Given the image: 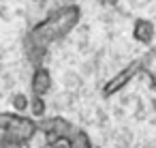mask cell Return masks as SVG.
Here are the masks:
<instances>
[{
	"label": "cell",
	"instance_id": "1",
	"mask_svg": "<svg viewBox=\"0 0 156 148\" xmlns=\"http://www.w3.org/2000/svg\"><path fill=\"white\" fill-rule=\"evenodd\" d=\"M81 20V9L77 5H64L56 11H51L43 22H39L26 39V52L30 62H34V69L41 67V60L47 52V47L62 37H66Z\"/></svg>",
	"mask_w": 156,
	"mask_h": 148
},
{
	"label": "cell",
	"instance_id": "2",
	"mask_svg": "<svg viewBox=\"0 0 156 148\" xmlns=\"http://www.w3.org/2000/svg\"><path fill=\"white\" fill-rule=\"evenodd\" d=\"M141 69H143V60H133V62H128L124 69H120L113 77H109V80L103 84L101 94H103L105 99H109V97L122 92V90H124V88L141 73Z\"/></svg>",
	"mask_w": 156,
	"mask_h": 148
},
{
	"label": "cell",
	"instance_id": "3",
	"mask_svg": "<svg viewBox=\"0 0 156 148\" xmlns=\"http://www.w3.org/2000/svg\"><path fill=\"white\" fill-rule=\"evenodd\" d=\"M37 127L49 137V142H51V146L56 144V142H66L71 135H73V131L77 129L75 124H71L66 118H62V116H54V118H43V120H39L37 122ZM49 146V148H51Z\"/></svg>",
	"mask_w": 156,
	"mask_h": 148
},
{
	"label": "cell",
	"instance_id": "4",
	"mask_svg": "<svg viewBox=\"0 0 156 148\" xmlns=\"http://www.w3.org/2000/svg\"><path fill=\"white\" fill-rule=\"evenodd\" d=\"M51 84H54V80H51V73H49L47 67L41 65V67H37V69L32 71V80H30L32 97L45 99V94H49V90H51Z\"/></svg>",
	"mask_w": 156,
	"mask_h": 148
},
{
	"label": "cell",
	"instance_id": "5",
	"mask_svg": "<svg viewBox=\"0 0 156 148\" xmlns=\"http://www.w3.org/2000/svg\"><path fill=\"white\" fill-rule=\"evenodd\" d=\"M156 37V26L152 20H145V17H139L135 20L133 24V39L141 45H150Z\"/></svg>",
	"mask_w": 156,
	"mask_h": 148
},
{
	"label": "cell",
	"instance_id": "6",
	"mask_svg": "<svg viewBox=\"0 0 156 148\" xmlns=\"http://www.w3.org/2000/svg\"><path fill=\"white\" fill-rule=\"evenodd\" d=\"M66 144H69V148H94L90 135H88L83 129H75L73 135L66 139Z\"/></svg>",
	"mask_w": 156,
	"mask_h": 148
},
{
	"label": "cell",
	"instance_id": "7",
	"mask_svg": "<svg viewBox=\"0 0 156 148\" xmlns=\"http://www.w3.org/2000/svg\"><path fill=\"white\" fill-rule=\"evenodd\" d=\"M13 107H15V114H24L28 107H30V97L28 94H24V92H17V94H13Z\"/></svg>",
	"mask_w": 156,
	"mask_h": 148
},
{
	"label": "cell",
	"instance_id": "8",
	"mask_svg": "<svg viewBox=\"0 0 156 148\" xmlns=\"http://www.w3.org/2000/svg\"><path fill=\"white\" fill-rule=\"evenodd\" d=\"M45 99H41V97H30V112H32V116L34 118H41L43 120V116H45Z\"/></svg>",
	"mask_w": 156,
	"mask_h": 148
},
{
	"label": "cell",
	"instance_id": "9",
	"mask_svg": "<svg viewBox=\"0 0 156 148\" xmlns=\"http://www.w3.org/2000/svg\"><path fill=\"white\" fill-rule=\"evenodd\" d=\"M94 148H101V146H94Z\"/></svg>",
	"mask_w": 156,
	"mask_h": 148
}]
</instances>
